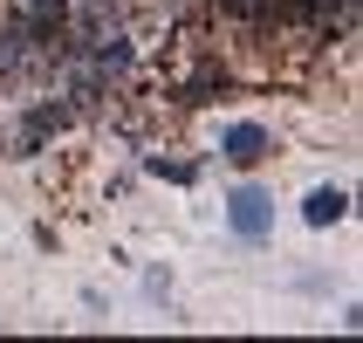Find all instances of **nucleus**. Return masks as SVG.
I'll list each match as a JSON object with an SVG mask.
<instances>
[{
	"instance_id": "1",
	"label": "nucleus",
	"mask_w": 363,
	"mask_h": 343,
	"mask_svg": "<svg viewBox=\"0 0 363 343\" xmlns=\"http://www.w3.org/2000/svg\"><path fill=\"white\" fill-rule=\"evenodd\" d=\"M226 227H233V241L261 247L267 234H274V200H267L261 185H233V192H226Z\"/></svg>"
},
{
	"instance_id": "2",
	"label": "nucleus",
	"mask_w": 363,
	"mask_h": 343,
	"mask_svg": "<svg viewBox=\"0 0 363 343\" xmlns=\"http://www.w3.org/2000/svg\"><path fill=\"white\" fill-rule=\"evenodd\" d=\"M69 124H76V103H35V110L21 117V131H14V158H35L41 138H55Z\"/></svg>"
},
{
	"instance_id": "3",
	"label": "nucleus",
	"mask_w": 363,
	"mask_h": 343,
	"mask_svg": "<svg viewBox=\"0 0 363 343\" xmlns=\"http://www.w3.org/2000/svg\"><path fill=\"white\" fill-rule=\"evenodd\" d=\"M220 151H226L233 165H261L267 151H274V138H267V124H226Z\"/></svg>"
},
{
	"instance_id": "4",
	"label": "nucleus",
	"mask_w": 363,
	"mask_h": 343,
	"mask_svg": "<svg viewBox=\"0 0 363 343\" xmlns=\"http://www.w3.org/2000/svg\"><path fill=\"white\" fill-rule=\"evenodd\" d=\"M343 213H350V192H343V185H315V192L302 200V220L315 227V234H323V227H336Z\"/></svg>"
},
{
	"instance_id": "5",
	"label": "nucleus",
	"mask_w": 363,
	"mask_h": 343,
	"mask_svg": "<svg viewBox=\"0 0 363 343\" xmlns=\"http://www.w3.org/2000/svg\"><path fill=\"white\" fill-rule=\"evenodd\" d=\"M220 7H226L233 21H254V28H267V21H281L295 0H220Z\"/></svg>"
},
{
	"instance_id": "6",
	"label": "nucleus",
	"mask_w": 363,
	"mask_h": 343,
	"mask_svg": "<svg viewBox=\"0 0 363 343\" xmlns=\"http://www.w3.org/2000/svg\"><path fill=\"white\" fill-rule=\"evenodd\" d=\"M220 89H226V69H213V62H206L199 76H192V82L179 89V103H185V110H199V103H213Z\"/></svg>"
},
{
	"instance_id": "7",
	"label": "nucleus",
	"mask_w": 363,
	"mask_h": 343,
	"mask_svg": "<svg viewBox=\"0 0 363 343\" xmlns=\"http://www.w3.org/2000/svg\"><path fill=\"white\" fill-rule=\"evenodd\" d=\"M144 172H151V179H172V185H192V179H199V165H179V158H144Z\"/></svg>"
},
{
	"instance_id": "8",
	"label": "nucleus",
	"mask_w": 363,
	"mask_h": 343,
	"mask_svg": "<svg viewBox=\"0 0 363 343\" xmlns=\"http://www.w3.org/2000/svg\"><path fill=\"white\" fill-rule=\"evenodd\" d=\"M21 14H41V21H62V14H69V0H21Z\"/></svg>"
}]
</instances>
